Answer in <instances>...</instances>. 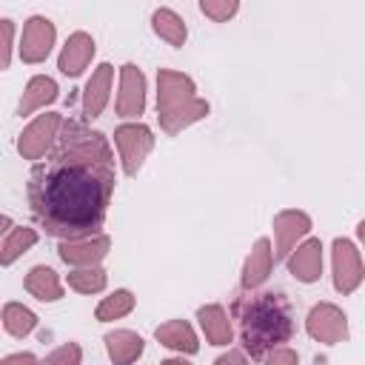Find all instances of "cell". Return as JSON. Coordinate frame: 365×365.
<instances>
[{"mask_svg":"<svg viewBox=\"0 0 365 365\" xmlns=\"http://www.w3.org/2000/svg\"><path fill=\"white\" fill-rule=\"evenodd\" d=\"M114 194V157L108 140L68 120L54 151L29 174L34 222L60 240L94 237Z\"/></svg>","mask_w":365,"mask_h":365,"instance_id":"cell-1","label":"cell"},{"mask_svg":"<svg viewBox=\"0 0 365 365\" xmlns=\"http://www.w3.org/2000/svg\"><path fill=\"white\" fill-rule=\"evenodd\" d=\"M234 319L240 325L242 348L254 359H265L271 351L282 348L294 336V314L291 302L282 294H240L234 299Z\"/></svg>","mask_w":365,"mask_h":365,"instance_id":"cell-2","label":"cell"},{"mask_svg":"<svg viewBox=\"0 0 365 365\" xmlns=\"http://www.w3.org/2000/svg\"><path fill=\"white\" fill-rule=\"evenodd\" d=\"M208 111V100L197 97V86L188 74L174 68L157 71V117L165 134H180L182 128L205 120Z\"/></svg>","mask_w":365,"mask_h":365,"instance_id":"cell-3","label":"cell"},{"mask_svg":"<svg viewBox=\"0 0 365 365\" xmlns=\"http://www.w3.org/2000/svg\"><path fill=\"white\" fill-rule=\"evenodd\" d=\"M114 143H117V151L123 160V171L128 177H134L154 148V134L143 123H125V125L114 128Z\"/></svg>","mask_w":365,"mask_h":365,"instance_id":"cell-4","label":"cell"},{"mask_svg":"<svg viewBox=\"0 0 365 365\" xmlns=\"http://www.w3.org/2000/svg\"><path fill=\"white\" fill-rule=\"evenodd\" d=\"M63 125H66V120H63L60 114H54V111L40 114L37 120H31V123L23 128L20 140H17L20 157H23V160H40V157L60 140Z\"/></svg>","mask_w":365,"mask_h":365,"instance_id":"cell-5","label":"cell"},{"mask_svg":"<svg viewBox=\"0 0 365 365\" xmlns=\"http://www.w3.org/2000/svg\"><path fill=\"white\" fill-rule=\"evenodd\" d=\"M305 328L311 334V339L322 342V345H336L348 339V317L342 308H336L334 302H319L308 311Z\"/></svg>","mask_w":365,"mask_h":365,"instance_id":"cell-6","label":"cell"},{"mask_svg":"<svg viewBox=\"0 0 365 365\" xmlns=\"http://www.w3.org/2000/svg\"><path fill=\"white\" fill-rule=\"evenodd\" d=\"M331 262H334V288L339 294H354L365 277L356 245L345 237H336L331 245Z\"/></svg>","mask_w":365,"mask_h":365,"instance_id":"cell-7","label":"cell"},{"mask_svg":"<svg viewBox=\"0 0 365 365\" xmlns=\"http://www.w3.org/2000/svg\"><path fill=\"white\" fill-rule=\"evenodd\" d=\"M54 37H57V29L48 17L43 14H34L26 20L23 26V34H20V57L23 63H43L54 46Z\"/></svg>","mask_w":365,"mask_h":365,"instance_id":"cell-8","label":"cell"},{"mask_svg":"<svg viewBox=\"0 0 365 365\" xmlns=\"http://www.w3.org/2000/svg\"><path fill=\"white\" fill-rule=\"evenodd\" d=\"M108 248H111V240L106 234H94V237H83V240H63L57 251L66 265L91 268V265H100V259L108 254Z\"/></svg>","mask_w":365,"mask_h":365,"instance_id":"cell-9","label":"cell"},{"mask_svg":"<svg viewBox=\"0 0 365 365\" xmlns=\"http://www.w3.org/2000/svg\"><path fill=\"white\" fill-rule=\"evenodd\" d=\"M145 111V74L125 63L120 68V94H117V114L120 117H140Z\"/></svg>","mask_w":365,"mask_h":365,"instance_id":"cell-10","label":"cell"},{"mask_svg":"<svg viewBox=\"0 0 365 365\" xmlns=\"http://www.w3.org/2000/svg\"><path fill=\"white\" fill-rule=\"evenodd\" d=\"M311 231V217L297 208H285L274 217V237H277V257L288 259L294 245Z\"/></svg>","mask_w":365,"mask_h":365,"instance_id":"cell-11","label":"cell"},{"mask_svg":"<svg viewBox=\"0 0 365 365\" xmlns=\"http://www.w3.org/2000/svg\"><path fill=\"white\" fill-rule=\"evenodd\" d=\"M94 37L91 34H86V31H74V34H68V40H66V46H63V51H60V57H57V68L66 74V77H80L83 71H86V66L91 63V57H94Z\"/></svg>","mask_w":365,"mask_h":365,"instance_id":"cell-12","label":"cell"},{"mask_svg":"<svg viewBox=\"0 0 365 365\" xmlns=\"http://www.w3.org/2000/svg\"><path fill=\"white\" fill-rule=\"evenodd\" d=\"M288 271L299 282H317L322 274V242L317 237L299 242L297 251H291L288 257Z\"/></svg>","mask_w":365,"mask_h":365,"instance_id":"cell-13","label":"cell"},{"mask_svg":"<svg viewBox=\"0 0 365 365\" xmlns=\"http://www.w3.org/2000/svg\"><path fill=\"white\" fill-rule=\"evenodd\" d=\"M111 77H114L111 63H100L91 71V77H88V83L83 88V114L86 117L94 120V117L103 114V108L108 103V91H111Z\"/></svg>","mask_w":365,"mask_h":365,"instance_id":"cell-14","label":"cell"},{"mask_svg":"<svg viewBox=\"0 0 365 365\" xmlns=\"http://www.w3.org/2000/svg\"><path fill=\"white\" fill-rule=\"evenodd\" d=\"M271 265H274V251H271V242L265 237H259L251 248V254L245 257V265H242V288L245 291H254L259 288L268 274H271Z\"/></svg>","mask_w":365,"mask_h":365,"instance_id":"cell-15","label":"cell"},{"mask_svg":"<svg viewBox=\"0 0 365 365\" xmlns=\"http://www.w3.org/2000/svg\"><path fill=\"white\" fill-rule=\"evenodd\" d=\"M143 348H145V342L134 331L120 328V331L106 334V351H108V359L114 365H131V362H137L143 356Z\"/></svg>","mask_w":365,"mask_h":365,"instance_id":"cell-16","label":"cell"},{"mask_svg":"<svg viewBox=\"0 0 365 365\" xmlns=\"http://www.w3.org/2000/svg\"><path fill=\"white\" fill-rule=\"evenodd\" d=\"M197 319H200V328H202V334H205V339L211 345H228L231 342L234 328H231V319H228L222 305H217V302L202 305L197 311Z\"/></svg>","mask_w":365,"mask_h":365,"instance_id":"cell-17","label":"cell"},{"mask_svg":"<svg viewBox=\"0 0 365 365\" xmlns=\"http://www.w3.org/2000/svg\"><path fill=\"white\" fill-rule=\"evenodd\" d=\"M157 342L171 348V351H180V354H197L200 342H197V334L194 328L185 322V319H168L163 322L157 331H154Z\"/></svg>","mask_w":365,"mask_h":365,"instance_id":"cell-18","label":"cell"},{"mask_svg":"<svg viewBox=\"0 0 365 365\" xmlns=\"http://www.w3.org/2000/svg\"><path fill=\"white\" fill-rule=\"evenodd\" d=\"M54 100H57V83L51 77H46V74H37V77H31L26 83L20 106H17V114L26 117V114H31V111H37V108H43V106H48Z\"/></svg>","mask_w":365,"mask_h":365,"instance_id":"cell-19","label":"cell"},{"mask_svg":"<svg viewBox=\"0 0 365 365\" xmlns=\"http://www.w3.org/2000/svg\"><path fill=\"white\" fill-rule=\"evenodd\" d=\"M23 285H26V291H29L31 297H37L40 302H57V299L63 297L60 277H57V271L48 268V265H34V268L26 274Z\"/></svg>","mask_w":365,"mask_h":365,"instance_id":"cell-20","label":"cell"},{"mask_svg":"<svg viewBox=\"0 0 365 365\" xmlns=\"http://www.w3.org/2000/svg\"><path fill=\"white\" fill-rule=\"evenodd\" d=\"M151 29L168 43V46H182L188 31H185V23L182 17L174 11V9H154L151 14Z\"/></svg>","mask_w":365,"mask_h":365,"instance_id":"cell-21","label":"cell"},{"mask_svg":"<svg viewBox=\"0 0 365 365\" xmlns=\"http://www.w3.org/2000/svg\"><path fill=\"white\" fill-rule=\"evenodd\" d=\"M3 328L11 334V336H29L34 328H37V314L20 302H6L3 305Z\"/></svg>","mask_w":365,"mask_h":365,"instance_id":"cell-22","label":"cell"},{"mask_svg":"<svg viewBox=\"0 0 365 365\" xmlns=\"http://www.w3.org/2000/svg\"><path fill=\"white\" fill-rule=\"evenodd\" d=\"M34 242H37V231H34V228H26V225L11 228V231L3 237V245H0V262H3V265H11V262H14L23 251H29Z\"/></svg>","mask_w":365,"mask_h":365,"instance_id":"cell-23","label":"cell"},{"mask_svg":"<svg viewBox=\"0 0 365 365\" xmlns=\"http://www.w3.org/2000/svg\"><path fill=\"white\" fill-rule=\"evenodd\" d=\"M131 308H134V294L125 291V288H120V291H114L111 297H106V299L97 305L94 317H97L100 322H111V319H120V317L131 314Z\"/></svg>","mask_w":365,"mask_h":365,"instance_id":"cell-24","label":"cell"},{"mask_svg":"<svg viewBox=\"0 0 365 365\" xmlns=\"http://www.w3.org/2000/svg\"><path fill=\"white\" fill-rule=\"evenodd\" d=\"M106 282H108V277H106V271H103L100 265L74 268V271L68 274V285H71L77 294H97V291L106 288Z\"/></svg>","mask_w":365,"mask_h":365,"instance_id":"cell-25","label":"cell"},{"mask_svg":"<svg viewBox=\"0 0 365 365\" xmlns=\"http://www.w3.org/2000/svg\"><path fill=\"white\" fill-rule=\"evenodd\" d=\"M237 9H240L237 0H202V3H200V11H202L205 17H211L214 23H225L228 17L237 14Z\"/></svg>","mask_w":365,"mask_h":365,"instance_id":"cell-26","label":"cell"},{"mask_svg":"<svg viewBox=\"0 0 365 365\" xmlns=\"http://www.w3.org/2000/svg\"><path fill=\"white\" fill-rule=\"evenodd\" d=\"M80 359H83V348H80L77 342H66V345L54 348V351L46 356L43 365H80Z\"/></svg>","mask_w":365,"mask_h":365,"instance_id":"cell-27","label":"cell"},{"mask_svg":"<svg viewBox=\"0 0 365 365\" xmlns=\"http://www.w3.org/2000/svg\"><path fill=\"white\" fill-rule=\"evenodd\" d=\"M0 29H3V54H0V66L9 68L11 63V40H14V23L9 17L0 20Z\"/></svg>","mask_w":365,"mask_h":365,"instance_id":"cell-28","label":"cell"},{"mask_svg":"<svg viewBox=\"0 0 365 365\" xmlns=\"http://www.w3.org/2000/svg\"><path fill=\"white\" fill-rule=\"evenodd\" d=\"M265 365H299V356H297V351L294 348H277V351H271L268 356H265Z\"/></svg>","mask_w":365,"mask_h":365,"instance_id":"cell-29","label":"cell"},{"mask_svg":"<svg viewBox=\"0 0 365 365\" xmlns=\"http://www.w3.org/2000/svg\"><path fill=\"white\" fill-rule=\"evenodd\" d=\"M0 365H43V362L34 354H9Z\"/></svg>","mask_w":365,"mask_h":365,"instance_id":"cell-30","label":"cell"},{"mask_svg":"<svg viewBox=\"0 0 365 365\" xmlns=\"http://www.w3.org/2000/svg\"><path fill=\"white\" fill-rule=\"evenodd\" d=\"M214 365H248V359H245V354H242V351H228V354L217 356V359H214Z\"/></svg>","mask_w":365,"mask_h":365,"instance_id":"cell-31","label":"cell"},{"mask_svg":"<svg viewBox=\"0 0 365 365\" xmlns=\"http://www.w3.org/2000/svg\"><path fill=\"white\" fill-rule=\"evenodd\" d=\"M163 365H191V362H185L182 356H168V359H163Z\"/></svg>","mask_w":365,"mask_h":365,"instance_id":"cell-32","label":"cell"},{"mask_svg":"<svg viewBox=\"0 0 365 365\" xmlns=\"http://www.w3.org/2000/svg\"><path fill=\"white\" fill-rule=\"evenodd\" d=\"M356 234H359V240H362V245H365V220L356 225Z\"/></svg>","mask_w":365,"mask_h":365,"instance_id":"cell-33","label":"cell"}]
</instances>
